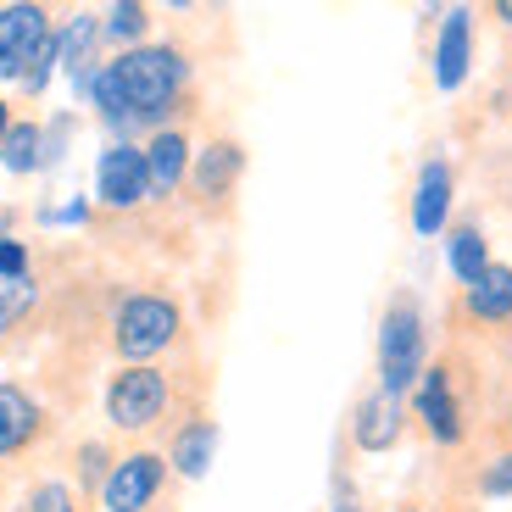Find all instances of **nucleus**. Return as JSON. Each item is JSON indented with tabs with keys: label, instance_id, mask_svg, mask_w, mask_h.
<instances>
[{
	"label": "nucleus",
	"instance_id": "obj_2",
	"mask_svg": "<svg viewBox=\"0 0 512 512\" xmlns=\"http://www.w3.org/2000/svg\"><path fill=\"white\" fill-rule=\"evenodd\" d=\"M179 329H184V312L173 307L167 295L140 290V295H128L123 307H117L112 346H117V357H123L128 368H151V357H162V351L179 340Z\"/></svg>",
	"mask_w": 512,
	"mask_h": 512
},
{
	"label": "nucleus",
	"instance_id": "obj_12",
	"mask_svg": "<svg viewBox=\"0 0 512 512\" xmlns=\"http://www.w3.org/2000/svg\"><path fill=\"white\" fill-rule=\"evenodd\" d=\"M45 429V412L28 396L23 384H0V462L17 457L23 446H34V435Z\"/></svg>",
	"mask_w": 512,
	"mask_h": 512
},
{
	"label": "nucleus",
	"instance_id": "obj_14",
	"mask_svg": "<svg viewBox=\"0 0 512 512\" xmlns=\"http://www.w3.org/2000/svg\"><path fill=\"white\" fill-rule=\"evenodd\" d=\"M245 173V151L234 140H212L195 151L190 162V179H195V195H206V201H223V195L234 190V179Z\"/></svg>",
	"mask_w": 512,
	"mask_h": 512
},
{
	"label": "nucleus",
	"instance_id": "obj_19",
	"mask_svg": "<svg viewBox=\"0 0 512 512\" xmlns=\"http://www.w3.org/2000/svg\"><path fill=\"white\" fill-rule=\"evenodd\" d=\"M446 262H451V273L462 279V290L479 279V273L490 268V251H485V234L474 229V223H462V229H451V240H446Z\"/></svg>",
	"mask_w": 512,
	"mask_h": 512
},
{
	"label": "nucleus",
	"instance_id": "obj_8",
	"mask_svg": "<svg viewBox=\"0 0 512 512\" xmlns=\"http://www.w3.org/2000/svg\"><path fill=\"white\" fill-rule=\"evenodd\" d=\"M412 407H418L423 429L440 440V446H457L462 440V407L451 396V368H423V379L412 384Z\"/></svg>",
	"mask_w": 512,
	"mask_h": 512
},
{
	"label": "nucleus",
	"instance_id": "obj_26",
	"mask_svg": "<svg viewBox=\"0 0 512 512\" xmlns=\"http://www.w3.org/2000/svg\"><path fill=\"white\" fill-rule=\"evenodd\" d=\"M329 512H357V496H351V485H346V479L334 485V507H329Z\"/></svg>",
	"mask_w": 512,
	"mask_h": 512
},
{
	"label": "nucleus",
	"instance_id": "obj_25",
	"mask_svg": "<svg viewBox=\"0 0 512 512\" xmlns=\"http://www.w3.org/2000/svg\"><path fill=\"white\" fill-rule=\"evenodd\" d=\"M101 462H106L101 446H78V479H84V485H106L112 468H101Z\"/></svg>",
	"mask_w": 512,
	"mask_h": 512
},
{
	"label": "nucleus",
	"instance_id": "obj_11",
	"mask_svg": "<svg viewBox=\"0 0 512 512\" xmlns=\"http://www.w3.org/2000/svg\"><path fill=\"white\" fill-rule=\"evenodd\" d=\"M451 190H457V179H451V162H423L418 167V190H412V229L418 234H440L446 229V212H451Z\"/></svg>",
	"mask_w": 512,
	"mask_h": 512
},
{
	"label": "nucleus",
	"instance_id": "obj_10",
	"mask_svg": "<svg viewBox=\"0 0 512 512\" xmlns=\"http://www.w3.org/2000/svg\"><path fill=\"white\" fill-rule=\"evenodd\" d=\"M401 429H407V407H401V396H384V390L362 396L357 412H351V440H357V451H390L401 440Z\"/></svg>",
	"mask_w": 512,
	"mask_h": 512
},
{
	"label": "nucleus",
	"instance_id": "obj_13",
	"mask_svg": "<svg viewBox=\"0 0 512 512\" xmlns=\"http://www.w3.org/2000/svg\"><path fill=\"white\" fill-rule=\"evenodd\" d=\"M190 140H184L179 128H162V134H151V145H145V173H151V201L156 195H173L184 179H190Z\"/></svg>",
	"mask_w": 512,
	"mask_h": 512
},
{
	"label": "nucleus",
	"instance_id": "obj_24",
	"mask_svg": "<svg viewBox=\"0 0 512 512\" xmlns=\"http://www.w3.org/2000/svg\"><path fill=\"white\" fill-rule=\"evenodd\" d=\"M0 279H28V245L0 240Z\"/></svg>",
	"mask_w": 512,
	"mask_h": 512
},
{
	"label": "nucleus",
	"instance_id": "obj_22",
	"mask_svg": "<svg viewBox=\"0 0 512 512\" xmlns=\"http://www.w3.org/2000/svg\"><path fill=\"white\" fill-rule=\"evenodd\" d=\"M28 512H78V501H73L67 485L45 479V485H34V496H28Z\"/></svg>",
	"mask_w": 512,
	"mask_h": 512
},
{
	"label": "nucleus",
	"instance_id": "obj_3",
	"mask_svg": "<svg viewBox=\"0 0 512 512\" xmlns=\"http://www.w3.org/2000/svg\"><path fill=\"white\" fill-rule=\"evenodd\" d=\"M423 312L412 295H396L384 307L379 323V390L384 396H407L412 384L423 379Z\"/></svg>",
	"mask_w": 512,
	"mask_h": 512
},
{
	"label": "nucleus",
	"instance_id": "obj_5",
	"mask_svg": "<svg viewBox=\"0 0 512 512\" xmlns=\"http://www.w3.org/2000/svg\"><path fill=\"white\" fill-rule=\"evenodd\" d=\"M167 401H173V384L162 368H123L106 384V418L117 429H151L167 412Z\"/></svg>",
	"mask_w": 512,
	"mask_h": 512
},
{
	"label": "nucleus",
	"instance_id": "obj_1",
	"mask_svg": "<svg viewBox=\"0 0 512 512\" xmlns=\"http://www.w3.org/2000/svg\"><path fill=\"white\" fill-rule=\"evenodd\" d=\"M106 67H112L117 90H123L128 128L167 117V112H173V101L184 95V84H190V62H184L179 45H134V51L112 56Z\"/></svg>",
	"mask_w": 512,
	"mask_h": 512
},
{
	"label": "nucleus",
	"instance_id": "obj_27",
	"mask_svg": "<svg viewBox=\"0 0 512 512\" xmlns=\"http://www.w3.org/2000/svg\"><path fill=\"white\" fill-rule=\"evenodd\" d=\"M6 128H12V106H6V95H0V140H6Z\"/></svg>",
	"mask_w": 512,
	"mask_h": 512
},
{
	"label": "nucleus",
	"instance_id": "obj_6",
	"mask_svg": "<svg viewBox=\"0 0 512 512\" xmlns=\"http://www.w3.org/2000/svg\"><path fill=\"white\" fill-rule=\"evenodd\" d=\"M95 201L112 212H134L140 201H151V173H145V145L112 140L95 162Z\"/></svg>",
	"mask_w": 512,
	"mask_h": 512
},
{
	"label": "nucleus",
	"instance_id": "obj_17",
	"mask_svg": "<svg viewBox=\"0 0 512 512\" xmlns=\"http://www.w3.org/2000/svg\"><path fill=\"white\" fill-rule=\"evenodd\" d=\"M212 457H218V423H212V418L184 423L179 435H173V451H167V462H173L184 479H206Z\"/></svg>",
	"mask_w": 512,
	"mask_h": 512
},
{
	"label": "nucleus",
	"instance_id": "obj_29",
	"mask_svg": "<svg viewBox=\"0 0 512 512\" xmlns=\"http://www.w3.org/2000/svg\"><path fill=\"white\" fill-rule=\"evenodd\" d=\"M0 240H12V218L6 212H0Z\"/></svg>",
	"mask_w": 512,
	"mask_h": 512
},
{
	"label": "nucleus",
	"instance_id": "obj_18",
	"mask_svg": "<svg viewBox=\"0 0 512 512\" xmlns=\"http://www.w3.org/2000/svg\"><path fill=\"white\" fill-rule=\"evenodd\" d=\"M0 167L6 173H34V167H45V128L39 123H12L6 128V140H0Z\"/></svg>",
	"mask_w": 512,
	"mask_h": 512
},
{
	"label": "nucleus",
	"instance_id": "obj_20",
	"mask_svg": "<svg viewBox=\"0 0 512 512\" xmlns=\"http://www.w3.org/2000/svg\"><path fill=\"white\" fill-rule=\"evenodd\" d=\"M101 28H106V39H123L128 51H134L145 39V28H151V12H145L140 0H117L112 12L101 17Z\"/></svg>",
	"mask_w": 512,
	"mask_h": 512
},
{
	"label": "nucleus",
	"instance_id": "obj_21",
	"mask_svg": "<svg viewBox=\"0 0 512 512\" xmlns=\"http://www.w3.org/2000/svg\"><path fill=\"white\" fill-rule=\"evenodd\" d=\"M34 301H39L34 279H0V334L17 329V323L34 312Z\"/></svg>",
	"mask_w": 512,
	"mask_h": 512
},
{
	"label": "nucleus",
	"instance_id": "obj_28",
	"mask_svg": "<svg viewBox=\"0 0 512 512\" xmlns=\"http://www.w3.org/2000/svg\"><path fill=\"white\" fill-rule=\"evenodd\" d=\"M496 17H501V23H512V0H501V6H496Z\"/></svg>",
	"mask_w": 512,
	"mask_h": 512
},
{
	"label": "nucleus",
	"instance_id": "obj_9",
	"mask_svg": "<svg viewBox=\"0 0 512 512\" xmlns=\"http://www.w3.org/2000/svg\"><path fill=\"white\" fill-rule=\"evenodd\" d=\"M468 62H474V12H468V6H451V12L440 17V39H435V84L446 95L462 90Z\"/></svg>",
	"mask_w": 512,
	"mask_h": 512
},
{
	"label": "nucleus",
	"instance_id": "obj_23",
	"mask_svg": "<svg viewBox=\"0 0 512 512\" xmlns=\"http://www.w3.org/2000/svg\"><path fill=\"white\" fill-rule=\"evenodd\" d=\"M479 490L485 496H512V451H501L485 474H479Z\"/></svg>",
	"mask_w": 512,
	"mask_h": 512
},
{
	"label": "nucleus",
	"instance_id": "obj_7",
	"mask_svg": "<svg viewBox=\"0 0 512 512\" xmlns=\"http://www.w3.org/2000/svg\"><path fill=\"white\" fill-rule=\"evenodd\" d=\"M167 479V457L156 451H128V457L112 462V474L101 485V507L106 512H151V501L162 496Z\"/></svg>",
	"mask_w": 512,
	"mask_h": 512
},
{
	"label": "nucleus",
	"instance_id": "obj_15",
	"mask_svg": "<svg viewBox=\"0 0 512 512\" xmlns=\"http://www.w3.org/2000/svg\"><path fill=\"white\" fill-rule=\"evenodd\" d=\"M101 39H106V28L95 12H73L67 28L56 34V51H62V67L73 73V84H84V78L95 73V45H101Z\"/></svg>",
	"mask_w": 512,
	"mask_h": 512
},
{
	"label": "nucleus",
	"instance_id": "obj_4",
	"mask_svg": "<svg viewBox=\"0 0 512 512\" xmlns=\"http://www.w3.org/2000/svg\"><path fill=\"white\" fill-rule=\"evenodd\" d=\"M51 12L34 0H12L0 6V84H23L28 67L39 62V51L51 45Z\"/></svg>",
	"mask_w": 512,
	"mask_h": 512
},
{
	"label": "nucleus",
	"instance_id": "obj_30",
	"mask_svg": "<svg viewBox=\"0 0 512 512\" xmlns=\"http://www.w3.org/2000/svg\"><path fill=\"white\" fill-rule=\"evenodd\" d=\"M412 512H418V507H412Z\"/></svg>",
	"mask_w": 512,
	"mask_h": 512
},
{
	"label": "nucleus",
	"instance_id": "obj_16",
	"mask_svg": "<svg viewBox=\"0 0 512 512\" xmlns=\"http://www.w3.org/2000/svg\"><path fill=\"white\" fill-rule=\"evenodd\" d=\"M462 301H468V312H474L479 323H507L512 318V268L507 262H490V268L462 290Z\"/></svg>",
	"mask_w": 512,
	"mask_h": 512
}]
</instances>
